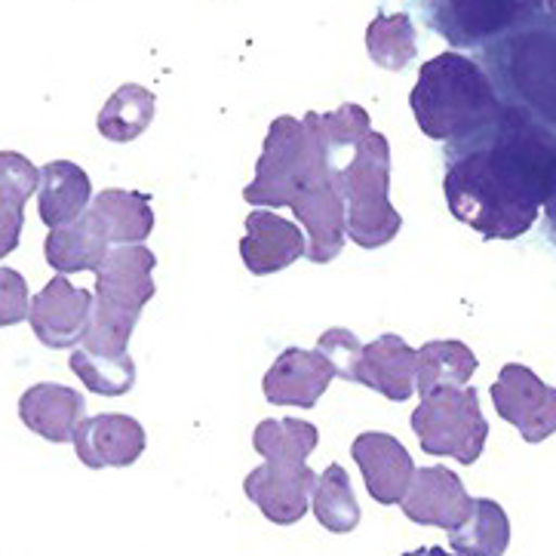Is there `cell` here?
I'll list each match as a JSON object with an SVG mask.
<instances>
[{"label": "cell", "mask_w": 556, "mask_h": 556, "mask_svg": "<svg viewBox=\"0 0 556 556\" xmlns=\"http://www.w3.org/2000/svg\"><path fill=\"white\" fill-rule=\"evenodd\" d=\"M443 188L467 228L489 240L522 237L554 198L556 139L522 109H502L470 148L452 151Z\"/></svg>", "instance_id": "6da1fadb"}, {"label": "cell", "mask_w": 556, "mask_h": 556, "mask_svg": "<svg viewBox=\"0 0 556 556\" xmlns=\"http://www.w3.org/2000/svg\"><path fill=\"white\" fill-rule=\"evenodd\" d=\"M255 206H289L307 231V255L314 265H329L344 247L348 218L336 169L326 163L305 121L277 117L265 136L255 179L243 188Z\"/></svg>", "instance_id": "7a4b0ae2"}, {"label": "cell", "mask_w": 556, "mask_h": 556, "mask_svg": "<svg viewBox=\"0 0 556 556\" xmlns=\"http://www.w3.org/2000/svg\"><path fill=\"white\" fill-rule=\"evenodd\" d=\"M409 105L418 129L437 142L470 139L502 111L483 68L458 53H443L421 65Z\"/></svg>", "instance_id": "3957f363"}, {"label": "cell", "mask_w": 556, "mask_h": 556, "mask_svg": "<svg viewBox=\"0 0 556 556\" xmlns=\"http://www.w3.org/2000/svg\"><path fill=\"white\" fill-rule=\"evenodd\" d=\"M157 255L142 243L114 247L96 268V302H92V324L84 348L92 354H126L129 336L139 324L142 307L154 299V277Z\"/></svg>", "instance_id": "277c9868"}, {"label": "cell", "mask_w": 556, "mask_h": 556, "mask_svg": "<svg viewBox=\"0 0 556 556\" xmlns=\"http://www.w3.org/2000/svg\"><path fill=\"white\" fill-rule=\"evenodd\" d=\"M388 188H391V144L372 129L359 142L354 161L341 173L348 237L363 250H378L391 243L403 228V218L388 198Z\"/></svg>", "instance_id": "5b68a950"}, {"label": "cell", "mask_w": 556, "mask_h": 556, "mask_svg": "<svg viewBox=\"0 0 556 556\" xmlns=\"http://www.w3.org/2000/svg\"><path fill=\"white\" fill-rule=\"evenodd\" d=\"M413 431L428 455H446L462 465H473L489 440L480 394L470 384L425 394L413 413Z\"/></svg>", "instance_id": "8992f818"}, {"label": "cell", "mask_w": 556, "mask_h": 556, "mask_svg": "<svg viewBox=\"0 0 556 556\" xmlns=\"http://www.w3.org/2000/svg\"><path fill=\"white\" fill-rule=\"evenodd\" d=\"M492 403L526 443H541L556 433V388L544 384L529 366L507 363L492 384Z\"/></svg>", "instance_id": "52a82bcc"}, {"label": "cell", "mask_w": 556, "mask_h": 556, "mask_svg": "<svg viewBox=\"0 0 556 556\" xmlns=\"http://www.w3.org/2000/svg\"><path fill=\"white\" fill-rule=\"evenodd\" d=\"M28 324L40 344L53 351H68L90 332L92 295L87 289L72 287L68 277L59 274L31 299Z\"/></svg>", "instance_id": "ba28073f"}, {"label": "cell", "mask_w": 556, "mask_h": 556, "mask_svg": "<svg viewBox=\"0 0 556 556\" xmlns=\"http://www.w3.org/2000/svg\"><path fill=\"white\" fill-rule=\"evenodd\" d=\"M314 470L302 465H287V462H265L247 473L243 492L270 522L277 526H292L307 514V502L314 492Z\"/></svg>", "instance_id": "9c48e42d"}, {"label": "cell", "mask_w": 556, "mask_h": 556, "mask_svg": "<svg viewBox=\"0 0 556 556\" xmlns=\"http://www.w3.org/2000/svg\"><path fill=\"white\" fill-rule=\"evenodd\" d=\"M400 507L418 526H437V529L452 532L470 517L473 498L467 495L465 483L455 470L418 467Z\"/></svg>", "instance_id": "30bf717a"}, {"label": "cell", "mask_w": 556, "mask_h": 556, "mask_svg": "<svg viewBox=\"0 0 556 556\" xmlns=\"http://www.w3.org/2000/svg\"><path fill=\"white\" fill-rule=\"evenodd\" d=\"M72 443L77 448V458L92 470L129 467L142 458L144 428L132 415L102 413L84 418Z\"/></svg>", "instance_id": "8fae6325"}, {"label": "cell", "mask_w": 556, "mask_h": 556, "mask_svg": "<svg viewBox=\"0 0 556 556\" xmlns=\"http://www.w3.org/2000/svg\"><path fill=\"white\" fill-rule=\"evenodd\" d=\"M351 455L363 470L369 495L378 504L403 502V495H406V489L415 477V462L396 437L381 431L359 433L351 446Z\"/></svg>", "instance_id": "7c38bea8"}, {"label": "cell", "mask_w": 556, "mask_h": 556, "mask_svg": "<svg viewBox=\"0 0 556 556\" xmlns=\"http://www.w3.org/2000/svg\"><path fill=\"white\" fill-rule=\"evenodd\" d=\"M247 233L240 240V258L255 277H268L305 258L307 240L302 228L268 210H255L247 216Z\"/></svg>", "instance_id": "4fadbf2b"}, {"label": "cell", "mask_w": 556, "mask_h": 556, "mask_svg": "<svg viewBox=\"0 0 556 556\" xmlns=\"http://www.w3.org/2000/svg\"><path fill=\"white\" fill-rule=\"evenodd\" d=\"M332 378H336V372L324 359V354L302 351V348H287L280 357L270 363L265 381H262V391L277 406L314 409L317 400L326 394Z\"/></svg>", "instance_id": "5bb4252c"}, {"label": "cell", "mask_w": 556, "mask_h": 556, "mask_svg": "<svg viewBox=\"0 0 556 556\" xmlns=\"http://www.w3.org/2000/svg\"><path fill=\"white\" fill-rule=\"evenodd\" d=\"M541 0H443L440 28L452 43H483L539 10Z\"/></svg>", "instance_id": "9a60e30c"}, {"label": "cell", "mask_w": 556, "mask_h": 556, "mask_svg": "<svg viewBox=\"0 0 556 556\" xmlns=\"http://www.w3.org/2000/svg\"><path fill=\"white\" fill-rule=\"evenodd\" d=\"M84 413H87L84 394L53 381H40L18 396L22 425L50 443H72L74 431L84 421Z\"/></svg>", "instance_id": "2e32d148"}, {"label": "cell", "mask_w": 556, "mask_h": 556, "mask_svg": "<svg viewBox=\"0 0 556 556\" xmlns=\"http://www.w3.org/2000/svg\"><path fill=\"white\" fill-rule=\"evenodd\" d=\"M415 363L418 351H413L400 336H381L363 348L357 384H366L381 396L403 403L415 391Z\"/></svg>", "instance_id": "e0dca14e"}, {"label": "cell", "mask_w": 556, "mask_h": 556, "mask_svg": "<svg viewBox=\"0 0 556 556\" xmlns=\"http://www.w3.org/2000/svg\"><path fill=\"white\" fill-rule=\"evenodd\" d=\"M92 185L90 176L72 161H50L40 166V188H37V213L47 228L72 225L90 210Z\"/></svg>", "instance_id": "ac0fdd59"}, {"label": "cell", "mask_w": 556, "mask_h": 556, "mask_svg": "<svg viewBox=\"0 0 556 556\" xmlns=\"http://www.w3.org/2000/svg\"><path fill=\"white\" fill-rule=\"evenodd\" d=\"M109 233L92 210H87L80 218H74L72 225L50 228L47 243H43V255H47V262L55 274L96 270L102 265V258L109 255Z\"/></svg>", "instance_id": "d6986e66"}, {"label": "cell", "mask_w": 556, "mask_h": 556, "mask_svg": "<svg viewBox=\"0 0 556 556\" xmlns=\"http://www.w3.org/2000/svg\"><path fill=\"white\" fill-rule=\"evenodd\" d=\"M514 87L556 124V37L529 35L514 43Z\"/></svg>", "instance_id": "ffe728a7"}, {"label": "cell", "mask_w": 556, "mask_h": 556, "mask_svg": "<svg viewBox=\"0 0 556 556\" xmlns=\"http://www.w3.org/2000/svg\"><path fill=\"white\" fill-rule=\"evenodd\" d=\"M40 188V169L16 151H0V258L16 252L25 203Z\"/></svg>", "instance_id": "44dd1931"}, {"label": "cell", "mask_w": 556, "mask_h": 556, "mask_svg": "<svg viewBox=\"0 0 556 556\" xmlns=\"http://www.w3.org/2000/svg\"><path fill=\"white\" fill-rule=\"evenodd\" d=\"M477 372V354L465 341H428L415 363V391L425 396L440 388H467Z\"/></svg>", "instance_id": "7402d4cb"}, {"label": "cell", "mask_w": 556, "mask_h": 556, "mask_svg": "<svg viewBox=\"0 0 556 556\" xmlns=\"http://www.w3.org/2000/svg\"><path fill=\"white\" fill-rule=\"evenodd\" d=\"M90 210L102 222L111 243H117V247L142 243V240H148V233L154 231L151 200L139 191H121V188L99 191V198L92 200Z\"/></svg>", "instance_id": "603a6c76"}, {"label": "cell", "mask_w": 556, "mask_h": 556, "mask_svg": "<svg viewBox=\"0 0 556 556\" xmlns=\"http://www.w3.org/2000/svg\"><path fill=\"white\" fill-rule=\"evenodd\" d=\"M448 544L458 556H504L510 544V520L502 504L473 498L470 517L448 532Z\"/></svg>", "instance_id": "cb8c5ba5"}, {"label": "cell", "mask_w": 556, "mask_h": 556, "mask_svg": "<svg viewBox=\"0 0 556 556\" xmlns=\"http://www.w3.org/2000/svg\"><path fill=\"white\" fill-rule=\"evenodd\" d=\"M154 121V92L139 84H124L111 92V99L99 111V132L109 142H132Z\"/></svg>", "instance_id": "d4e9b609"}, {"label": "cell", "mask_w": 556, "mask_h": 556, "mask_svg": "<svg viewBox=\"0 0 556 556\" xmlns=\"http://www.w3.org/2000/svg\"><path fill=\"white\" fill-rule=\"evenodd\" d=\"M320 443V431L302 418H268L252 433V446L265 462L302 465Z\"/></svg>", "instance_id": "484cf974"}, {"label": "cell", "mask_w": 556, "mask_h": 556, "mask_svg": "<svg viewBox=\"0 0 556 556\" xmlns=\"http://www.w3.org/2000/svg\"><path fill=\"white\" fill-rule=\"evenodd\" d=\"M311 502H314V517L317 522L344 535V532H354L359 522V504L354 498V489H351V477L341 465H329L317 477L314 492H311Z\"/></svg>", "instance_id": "4316f807"}, {"label": "cell", "mask_w": 556, "mask_h": 556, "mask_svg": "<svg viewBox=\"0 0 556 556\" xmlns=\"http://www.w3.org/2000/svg\"><path fill=\"white\" fill-rule=\"evenodd\" d=\"M366 50L369 59L384 72H403L418 53L415 43V25L406 13L394 16H376L366 28Z\"/></svg>", "instance_id": "83f0119b"}, {"label": "cell", "mask_w": 556, "mask_h": 556, "mask_svg": "<svg viewBox=\"0 0 556 556\" xmlns=\"http://www.w3.org/2000/svg\"><path fill=\"white\" fill-rule=\"evenodd\" d=\"M68 366L92 394L124 396L136 384V363L129 354L111 357V354H92L87 348H80V351H72Z\"/></svg>", "instance_id": "f1b7e54d"}, {"label": "cell", "mask_w": 556, "mask_h": 556, "mask_svg": "<svg viewBox=\"0 0 556 556\" xmlns=\"http://www.w3.org/2000/svg\"><path fill=\"white\" fill-rule=\"evenodd\" d=\"M317 354H324V359L332 366L336 378L357 381L363 344H359V339L351 329H326L320 341H317Z\"/></svg>", "instance_id": "f546056e"}, {"label": "cell", "mask_w": 556, "mask_h": 556, "mask_svg": "<svg viewBox=\"0 0 556 556\" xmlns=\"http://www.w3.org/2000/svg\"><path fill=\"white\" fill-rule=\"evenodd\" d=\"M28 311H31V299L25 277L13 268H0V329L22 324Z\"/></svg>", "instance_id": "4dcf8cb0"}, {"label": "cell", "mask_w": 556, "mask_h": 556, "mask_svg": "<svg viewBox=\"0 0 556 556\" xmlns=\"http://www.w3.org/2000/svg\"><path fill=\"white\" fill-rule=\"evenodd\" d=\"M403 556H458V554H448L443 547H418V551H409V554Z\"/></svg>", "instance_id": "1f68e13d"}, {"label": "cell", "mask_w": 556, "mask_h": 556, "mask_svg": "<svg viewBox=\"0 0 556 556\" xmlns=\"http://www.w3.org/2000/svg\"><path fill=\"white\" fill-rule=\"evenodd\" d=\"M547 216H551V222L556 225V191H554V198H551V203H547Z\"/></svg>", "instance_id": "d6a6232c"}, {"label": "cell", "mask_w": 556, "mask_h": 556, "mask_svg": "<svg viewBox=\"0 0 556 556\" xmlns=\"http://www.w3.org/2000/svg\"><path fill=\"white\" fill-rule=\"evenodd\" d=\"M551 7H554V13H556V0H551Z\"/></svg>", "instance_id": "836d02e7"}]
</instances>
